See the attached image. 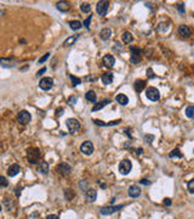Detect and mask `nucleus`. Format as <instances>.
<instances>
[{
    "label": "nucleus",
    "instance_id": "obj_1",
    "mask_svg": "<svg viewBox=\"0 0 194 219\" xmlns=\"http://www.w3.org/2000/svg\"><path fill=\"white\" fill-rule=\"evenodd\" d=\"M27 157H28V162L31 164H37L39 162L40 158V150L35 149V147H31L27 151Z\"/></svg>",
    "mask_w": 194,
    "mask_h": 219
},
{
    "label": "nucleus",
    "instance_id": "obj_2",
    "mask_svg": "<svg viewBox=\"0 0 194 219\" xmlns=\"http://www.w3.org/2000/svg\"><path fill=\"white\" fill-rule=\"evenodd\" d=\"M131 168H132V163L130 160H123L120 163H119V173L123 174V175H126L131 172Z\"/></svg>",
    "mask_w": 194,
    "mask_h": 219
},
{
    "label": "nucleus",
    "instance_id": "obj_3",
    "mask_svg": "<svg viewBox=\"0 0 194 219\" xmlns=\"http://www.w3.org/2000/svg\"><path fill=\"white\" fill-rule=\"evenodd\" d=\"M108 9H109V3L105 2V0H101V2H99V3H97V5H96V11H97V14L101 15V16H105L107 14Z\"/></svg>",
    "mask_w": 194,
    "mask_h": 219
},
{
    "label": "nucleus",
    "instance_id": "obj_4",
    "mask_svg": "<svg viewBox=\"0 0 194 219\" xmlns=\"http://www.w3.org/2000/svg\"><path fill=\"white\" fill-rule=\"evenodd\" d=\"M146 96H147L150 101H158V100L160 99V93H159V90H158L157 88L150 86V88H148V89L146 90Z\"/></svg>",
    "mask_w": 194,
    "mask_h": 219
},
{
    "label": "nucleus",
    "instance_id": "obj_5",
    "mask_svg": "<svg viewBox=\"0 0 194 219\" xmlns=\"http://www.w3.org/2000/svg\"><path fill=\"white\" fill-rule=\"evenodd\" d=\"M66 124H67V128H68V130L70 133H76L80 129V123L75 118H68Z\"/></svg>",
    "mask_w": 194,
    "mask_h": 219
},
{
    "label": "nucleus",
    "instance_id": "obj_6",
    "mask_svg": "<svg viewBox=\"0 0 194 219\" xmlns=\"http://www.w3.org/2000/svg\"><path fill=\"white\" fill-rule=\"evenodd\" d=\"M17 120H18V122H20L21 124L26 126V124H28V123L31 122V120H32V116H31V113H29L28 111H26V110H23V111H21V112L18 113V116H17Z\"/></svg>",
    "mask_w": 194,
    "mask_h": 219
},
{
    "label": "nucleus",
    "instance_id": "obj_7",
    "mask_svg": "<svg viewBox=\"0 0 194 219\" xmlns=\"http://www.w3.org/2000/svg\"><path fill=\"white\" fill-rule=\"evenodd\" d=\"M39 86H40V89H43V90H50V89L53 86V79L50 78V77L41 78L40 82H39Z\"/></svg>",
    "mask_w": 194,
    "mask_h": 219
},
{
    "label": "nucleus",
    "instance_id": "obj_8",
    "mask_svg": "<svg viewBox=\"0 0 194 219\" xmlns=\"http://www.w3.org/2000/svg\"><path fill=\"white\" fill-rule=\"evenodd\" d=\"M80 151L84 153V155H86V156H90L92 152H93V144L91 143V141H84L82 144H81V146H80Z\"/></svg>",
    "mask_w": 194,
    "mask_h": 219
},
{
    "label": "nucleus",
    "instance_id": "obj_9",
    "mask_svg": "<svg viewBox=\"0 0 194 219\" xmlns=\"http://www.w3.org/2000/svg\"><path fill=\"white\" fill-rule=\"evenodd\" d=\"M120 208H123V204H119V206H107V207H102L101 208V214L103 215H111L115 212H118Z\"/></svg>",
    "mask_w": 194,
    "mask_h": 219
},
{
    "label": "nucleus",
    "instance_id": "obj_10",
    "mask_svg": "<svg viewBox=\"0 0 194 219\" xmlns=\"http://www.w3.org/2000/svg\"><path fill=\"white\" fill-rule=\"evenodd\" d=\"M56 170H57V173H60V174H62V175H67V174L70 173L72 167H70L68 163H60V164L57 166Z\"/></svg>",
    "mask_w": 194,
    "mask_h": 219
},
{
    "label": "nucleus",
    "instance_id": "obj_11",
    "mask_svg": "<svg viewBox=\"0 0 194 219\" xmlns=\"http://www.w3.org/2000/svg\"><path fill=\"white\" fill-rule=\"evenodd\" d=\"M140 61H141V50L137 48H131V62L136 65Z\"/></svg>",
    "mask_w": 194,
    "mask_h": 219
},
{
    "label": "nucleus",
    "instance_id": "obj_12",
    "mask_svg": "<svg viewBox=\"0 0 194 219\" xmlns=\"http://www.w3.org/2000/svg\"><path fill=\"white\" fill-rule=\"evenodd\" d=\"M178 34H179L182 38H189L190 34H192V31H190V28H189L188 26L181 25V26L178 27Z\"/></svg>",
    "mask_w": 194,
    "mask_h": 219
},
{
    "label": "nucleus",
    "instance_id": "obj_13",
    "mask_svg": "<svg viewBox=\"0 0 194 219\" xmlns=\"http://www.w3.org/2000/svg\"><path fill=\"white\" fill-rule=\"evenodd\" d=\"M102 63L107 67V68H112L115 63V59L113 55H106L103 59H102Z\"/></svg>",
    "mask_w": 194,
    "mask_h": 219
},
{
    "label": "nucleus",
    "instance_id": "obj_14",
    "mask_svg": "<svg viewBox=\"0 0 194 219\" xmlns=\"http://www.w3.org/2000/svg\"><path fill=\"white\" fill-rule=\"evenodd\" d=\"M21 172V167L18 166V164H11L9 168H8V175L9 177H15V175H17L18 173Z\"/></svg>",
    "mask_w": 194,
    "mask_h": 219
},
{
    "label": "nucleus",
    "instance_id": "obj_15",
    "mask_svg": "<svg viewBox=\"0 0 194 219\" xmlns=\"http://www.w3.org/2000/svg\"><path fill=\"white\" fill-rule=\"evenodd\" d=\"M129 196L130 197H134V198H136V197H138L140 195H141V187L140 186H136V185H132V186H130L129 187Z\"/></svg>",
    "mask_w": 194,
    "mask_h": 219
},
{
    "label": "nucleus",
    "instance_id": "obj_16",
    "mask_svg": "<svg viewBox=\"0 0 194 219\" xmlns=\"http://www.w3.org/2000/svg\"><path fill=\"white\" fill-rule=\"evenodd\" d=\"M96 198H97V191L95 189H89L86 191V201L92 203V202H95Z\"/></svg>",
    "mask_w": 194,
    "mask_h": 219
},
{
    "label": "nucleus",
    "instance_id": "obj_17",
    "mask_svg": "<svg viewBox=\"0 0 194 219\" xmlns=\"http://www.w3.org/2000/svg\"><path fill=\"white\" fill-rule=\"evenodd\" d=\"M121 122V120H117V121H112V122H109V123H103L102 121H100V120H93V123L96 124V126H101V127H112V126H117V124H119Z\"/></svg>",
    "mask_w": 194,
    "mask_h": 219
},
{
    "label": "nucleus",
    "instance_id": "obj_18",
    "mask_svg": "<svg viewBox=\"0 0 194 219\" xmlns=\"http://www.w3.org/2000/svg\"><path fill=\"white\" fill-rule=\"evenodd\" d=\"M112 35V29L111 28H103L101 32H100V38L102 40H108Z\"/></svg>",
    "mask_w": 194,
    "mask_h": 219
},
{
    "label": "nucleus",
    "instance_id": "obj_19",
    "mask_svg": "<svg viewBox=\"0 0 194 219\" xmlns=\"http://www.w3.org/2000/svg\"><path fill=\"white\" fill-rule=\"evenodd\" d=\"M134 88L137 93H141L144 88H146V80H142V79H137L134 84Z\"/></svg>",
    "mask_w": 194,
    "mask_h": 219
},
{
    "label": "nucleus",
    "instance_id": "obj_20",
    "mask_svg": "<svg viewBox=\"0 0 194 219\" xmlns=\"http://www.w3.org/2000/svg\"><path fill=\"white\" fill-rule=\"evenodd\" d=\"M49 169H50L49 163H47V162H45V161L40 162V163H39V166H38V172H40L41 174H47V173H49Z\"/></svg>",
    "mask_w": 194,
    "mask_h": 219
},
{
    "label": "nucleus",
    "instance_id": "obj_21",
    "mask_svg": "<svg viewBox=\"0 0 194 219\" xmlns=\"http://www.w3.org/2000/svg\"><path fill=\"white\" fill-rule=\"evenodd\" d=\"M56 8H57L60 11H62V12H67V11L69 10L70 5H69V3H67V2H58V3L56 4Z\"/></svg>",
    "mask_w": 194,
    "mask_h": 219
},
{
    "label": "nucleus",
    "instance_id": "obj_22",
    "mask_svg": "<svg viewBox=\"0 0 194 219\" xmlns=\"http://www.w3.org/2000/svg\"><path fill=\"white\" fill-rule=\"evenodd\" d=\"M101 79H102L103 84L108 85V84L113 83V79H114V77H113V74H112V73H103V74H102V77H101Z\"/></svg>",
    "mask_w": 194,
    "mask_h": 219
},
{
    "label": "nucleus",
    "instance_id": "obj_23",
    "mask_svg": "<svg viewBox=\"0 0 194 219\" xmlns=\"http://www.w3.org/2000/svg\"><path fill=\"white\" fill-rule=\"evenodd\" d=\"M109 103H111V101H109V100H103V101H101V102H99V103H96V105L92 107V112L99 111V110L103 108L105 106H107V105H109Z\"/></svg>",
    "mask_w": 194,
    "mask_h": 219
},
{
    "label": "nucleus",
    "instance_id": "obj_24",
    "mask_svg": "<svg viewBox=\"0 0 194 219\" xmlns=\"http://www.w3.org/2000/svg\"><path fill=\"white\" fill-rule=\"evenodd\" d=\"M115 100H117V102H119V103H120V105H123V106H125V105H128V103H129V97H128L126 95H124V94H119V95H117Z\"/></svg>",
    "mask_w": 194,
    "mask_h": 219
},
{
    "label": "nucleus",
    "instance_id": "obj_25",
    "mask_svg": "<svg viewBox=\"0 0 194 219\" xmlns=\"http://www.w3.org/2000/svg\"><path fill=\"white\" fill-rule=\"evenodd\" d=\"M81 26H82V23H81L80 21H78V20L69 21V27H70L73 31H78V29H80V28H81Z\"/></svg>",
    "mask_w": 194,
    "mask_h": 219
},
{
    "label": "nucleus",
    "instance_id": "obj_26",
    "mask_svg": "<svg viewBox=\"0 0 194 219\" xmlns=\"http://www.w3.org/2000/svg\"><path fill=\"white\" fill-rule=\"evenodd\" d=\"M121 39H123V42H124L125 44H129V43H131V42L134 40V37H132V34H131L130 32H124Z\"/></svg>",
    "mask_w": 194,
    "mask_h": 219
},
{
    "label": "nucleus",
    "instance_id": "obj_27",
    "mask_svg": "<svg viewBox=\"0 0 194 219\" xmlns=\"http://www.w3.org/2000/svg\"><path fill=\"white\" fill-rule=\"evenodd\" d=\"M85 99L90 102H96V93L93 90H89L86 94H85Z\"/></svg>",
    "mask_w": 194,
    "mask_h": 219
},
{
    "label": "nucleus",
    "instance_id": "obj_28",
    "mask_svg": "<svg viewBox=\"0 0 194 219\" xmlns=\"http://www.w3.org/2000/svg\"><path fill=\"white\" fill-rule=\"evenodd\" d=\"M78 39V35H73V37H69L68 39H66L64 40V43H63V45L64 46H70V45H73L74 43H75V40Z\"/></svg>",
    "mask_w": 194,
    "mask_h": 219
},
{
    "label": "nucleus",
    "instance_id": "obj_29",
    "mask_svg": "<svg viewBox=\"0 0 194 219\" xmlns=\"http://www.w3.org/2000/svg\"><path fill=\"white\" fill-rule=\"evenodd\" d=\"M186 116L188 117V118H193L194 117V106H188L187 108H186Z\"/></svg>",
    "mask_w": 194,
    "mask_h": 219
},
{
    "label": "nucleus",
    "instance_id": "obj_30",
    "mask_svg": "<svg viewBox=\"0 0 194 219\" xmlns=\"http://www.w3.org/2000/svg\"><path fill=\"white\" fill-rule=\"evenodd\" d=\"M169 157H170V158H173V157H177V158H182V153L179 152V150H178V149H175V150H172V151L170 152Z\"/></svg>",
    "mask_w": 194,
    "mask_h": 219
},
{
    "label": "nucleus",
    "instance_id": "obj_31",
    "mask_svg": "<svg viewBox=\"0 0 194 219\" xmlns=\"http://www.w3.org/2000/svg\"><path fill=\"white\" fill-rule=\"evenodd\" d=\"M80 9H81V11H82V12L87 14V12H90L91 6H90V4H89V3H82V4L80 5Z\"/></svg>",
    "mask_w": 194,
    "mask_h": 219
},
{
    "label": "nucleus",
    "instance_id": "obj_32",
    "mask_svg": "<svg viewBox=\"0 0 194 219\" xmlns=\"http://www.w3.org/2000/svg\"><path fill=\"white\" fill-rule=\"evenodd\" d=\"M69 78H70V80H72V83H73V85H74V86L79 85V84L81 83V79H80V78H78V77H75V76H73V74H69Z\"/></svg>",
    "mask_w": 194,
    "mask_h": 219
},
{
    "label": "nucleus",
    "instance_id": "obj_33",
    "mask_svg": "<svg viewBox=\"0 0 194 219\" xmlns=\"http://www.w3.org/2000/svg\"><path fill=\"white\" fill-rule=\"evenodd\" d=\"M9 185V180L5 177H0V189L2 187H6Z\"/></svg>",
    "mask_w": 194,
    "mask_h": 219
},
{
    "label": "nucleus",
    "instance_id": "obj_34",
    "mask_svg": "<svg viewBox=\"0 0 194 219\" xmlns=\"http://www.w3.org/2000/svg\"><path fill=\"white\" fill-rule=\"evenodd\" d=\"M11 61L10 60H5V59H0V65L2 66H4V67H12L14 65L12 63H10Z\"/></svg>",
    "mask_w": 194,
    "mask_h": 219
},
{
    "label": "nucleus",
    "instance_id": "obj_35",
    "mask_svg": "<svg viewBox=\"0 0 194 219\" xmlns=\"http://www.w3.org/2000/svg\"><path fill=\"white\" fill-rule=\"evenodd\" d=\"M188 191L189 194H194V179H190L188 181Z\"/></svg>",
    "mask_w": 194,
    "mask_h": 219
},
{
    "label": "nucleus",
    "instance_id": "obj_36",
    "mask_svg": "<svg viewBox=\"0 0 194 219\" xmlns=\"http://www.w3.org/2000/svg\"><path fill=\"white\" fill-rule=\"evenodd\" d=\"M73 197H74V192L72 191V189H68V190L66 191V198H67L68 201H72Z\"/></svg>",
    "mask_w": 194,
    "mask_h": 219
},
{
    "label": "nucleus",
    "instance_id": "obj_37",
    "mask_svg": "<svg viewBox=\"0 0 194 219\" xmlns=\"http://www.w3.org/2000/svg\"><path fill=\"white\" fill-rule=\"evenodd\" d=\"M147 77H148L149 79H153V78L155 77V74L153 73V69H152V68H148V69H147Z\"/></svg>",
    "mask_w": 194,
    "mask_h": 219
},
{
    "label": "nucleus",
    "instance_id": "obj_38",
    "mask_svg": "<svg viewBox=\"0 0 194 219\" xmlns=\"http://www.w3.org/2000/svg\"><path fill=\"white\" fill-rule=\"evenodd\" d=\"M49 57H50V52H46V54H45V55H44V56H43V57L39 60V63H43V62H45V61H46Z\"/></svg>",
    "mask_w": 194,
    "mask_h": 219
},
{
    "label": "nucleus",
    "instance_id": "obj_39",
    "mask_svg": "<svg viewBox=\"0 0 194 219\" xmlns=\"http://www.w3.org/2000/svg\"><path fill=\"white\" fill-rule=\"evenodd\" d=\"M91 19H92V16L90 15V16H89V19H86V20L84 21V26H85L86 28H89V27H90V22H91Z\"/></svg>",
    "mask_w": 194,
    "mask_h": 219
},
{
    "label": "nucleus",
    "instance_id": "obj_40",
    "mask_svg": "<svg viewBox=\"0 0 194 219\" xmlns=\"http://www.w3.org/2000/svg\"><path fill=\"white\" fill-rule=\"evenodd\" d=\"M76 101H78V99H76L75 96H70V97L68 99V102H69L72 106H73V105H75V102H76Z\"/></svg>",
    "mask_w": 194,
    "mask_h": 219
},
{
    "label": "nucleus",
    "instance_id": "obj_41",
    "mask_svg": "<svg viewBox=\"0 0 194 219\" xmlns=\"http://www.w3.org/2000/svg\"><path fill=\"white\" fill-rule=\"evenodd\" d=\"M45 72H46V67H43L40 71H38V72H37V77H40V76H43Z\"/></svg>",
    "mask_w": 194,
    "mask_h": 219
},
{
    "label": "nucleus",
    "instance_id": "obj_42",
    "mask_svg": "<svg viewBox=\"0 0 194 219\" xmlns=\"http://www.w3.org/2000/svg\"><path fill=\"white\" fill-rule=\"evenodd\" d=\"M62 115H63V108H62V107H61V108H57V110H56V116L60 117V116H62Z\"/></svg>",
    "mask_w": 194,
    "mask_h": 219
},
{
    "label": "nucleus",
    "instance_id": "obj_43",
    "mask_svg": "<svg viewBox=\"0 0 194 219\" xmlns=\"http://www.w3.org/2000/svg\"><path fill=\"white\" fill-rule=\"evenodd\" d=\"M177 8H178V10H179V12H181V14H184V8H183V4H178V5H177Z\"/></svg>",
    "mask_w": 194,
    "mask_h": 219
},
{
    "label": "nucleus",
    "instance_id": "obj_44",
    "mask_svg": "<svg viewBox=\"0 0 194 219\" xmlns=\"http://www.w3.org/2000/svg\"><path fill=\"white\" fill-rule=\"evenodd\" d=\"M146 139L148 140V144H150V143H152V140L154 139V136H153V135H146Z\"/></svg>",
    "mask_w": 194,
    "mask_h": 219
},
{
    "label": "nucleus",
    "instance_id": "obj_45",
    "mask_svg": "<svg viewBox=\"0 0 194 219\" xmlns=\"http://www.w3.org/2000/svg\"><path fill=\"white\" fill-rule=\"evenodd\" d=\"M164 204H166V206H171V200H170V198H165V200H164Z\"/></svg>",
    "mask_w": 194,
    "mask_h": 219
},
{
    "label": "nucleus",
    "instance_id": "obj_46",
    "mask_svg": "<svg viewBox=\"0 0 194 219\" xmlns=\"http://www.w3.org/2000/svg\"><path fill=\"white\" fill-rule=\"evenodd\" d=\"M46 219H58V217H57V215H55V214H50V215H47V217H46Z\"/></svg>",
    "mask_w": 194,
    "mask_h": 219
},
{
    "label": "nucleus",
    "instance_id": "obj_47",
    "mask_svg": "<svg viewBox=\"0 0 194 219\" xmlns=\"http://www.w3.org/2000/svg\"><path fill=\"white\" fill-rule=\"evenodd\" d=\"M141 184H143V185H149L150 181H148V180H146V179H142V180H141Z\"/></svg>",
    "mask_w": 194,
    "mask_h": 219
},
{
    "label": "nucleus",
    "instance_id": "obj_48",
    "mask_svg": "<svg viewBox=\"0 0 194 219\" xmlns=\"http://www.w3.org/2000/svg\"><path fill=\"white\" fill-rule=\"evenodd\" d=\"M142 153V149H137V155H141Z\"/></svg>",
    "mask_w": 194,
    "mask_h": 219
},
{
    "label": "nucleus",
    "instance_id": "obj_49",
    "mask_svg": "<svg viewBox=\"0 0 194 219\" xmlns=\"http://www.w3.org/2000/svg\"><path fill=\"white\" fill-rule=\"evenodd\" d=\"M0 212H2V206H0Z\"/></svg>",
    "mask_w": 194,
    "mask_h": 219
}]
</instances>
